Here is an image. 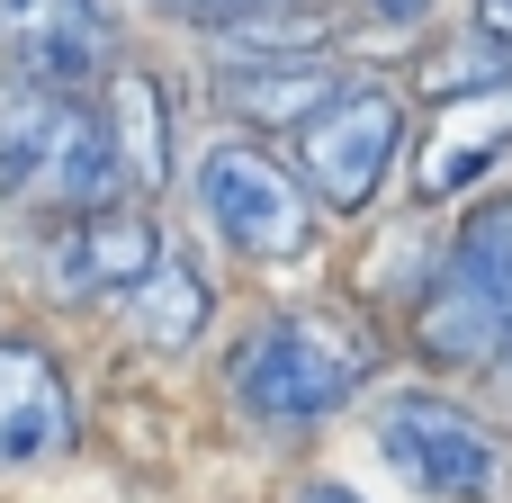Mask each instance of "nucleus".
<instances>
[{
	"instance_id": "1",
	"label": "nucleus",
	"mask_w": 512,
	"mask_h": 503,
	"mask_svg": "<svg viewBox=\"0 0 512 503\" xmlns=\"http://www.w3.org/2000/svg\"><path fill=\"white\" fill-rule=\"evenodd\" d=\"M378 360H387V342H378L369 315H351V306H279L225 351V405L261 441H306L378 378Z\"/></svg>"
},
{
	"instance_id": "2",
	"label": "nucleus",
	"mask_w": 512,
	"mask_h": 503,
	"mask_svg": "<svg viewBox=\"0 0 512 503\" xmlns=\"http://www.w3.org/2000/svg\"><path fill=\"white\" fill-rule=\"evenodd\" d=\"M117 144L108 117L81 90H27L0 81V207L27 216H90L117 207Z\"/></svg>"
},
{
	"instance_id": "3",
	"label": "nucleus",
	"mask_w": 512,
	"mask_h": 503,
	"mask_svg": "<svg viewBox=\"0 0 512 503\" xmlns=\"http://www.w3.org/2000/svg\"><path fill=\"white\" fill-rule=\"evenodd\" d=\"M414 351L441 369H495L512 351V189L459 216L441 279L414 297Z\"/></svg>"
},
{
	"instance_id": "4",
	"label": "nucleus",
	"mask_w": 512,
	"mask_h": 503,
	"mask_svg": "<svg viewBox=\"0 0 512 503\" xmlns=\"http://www.w3.org/2000/svg\"><path fill=\"white\" fill-rule=\"evenodd\" d=\"M369 432H378V459H387L414 495H432V503H495L504 495V450H495V432H486L468 405L432 396V387L378 396Z\"/></svg>"
},
{
	"instance_id": "5",
	"label": "nucleus",
	"mask_w": 512,
	"mask_h": 503,
	"mask_svg": "<svg viewBox=\"0 0 512 503\" xmlns=\"http://www.w3.org/2000/svg\"><path fill=\"white\" fill-rule=\"evenodd\" d=\"M405 126L414 117H405V99L387 81H342L297 126V180H306V198L333 207V216H369L378 189H387V171H396V153H405Z\"/></svg>"
},
{
	"instance_id": "6",
	"label": "nucleus",
	"mask_w": 512,
	"mask_h": 503,
	"mask_svg": "<svg viewBox=\"0 0 512 503\" xmlns=\"http://www.w3.org/2000/svg\"><path fill=\"white\" fill-rule=\"evenodd\" d=\"M198 216L243 252V261H306L315 252V198L297 171H279V153L261 144H207L198 171Z\"/></svg>"
},
{
	"instance_id": "7",
	"label": "nucleus",
	"mask_w": 512,
	"mask_h": 503,
	"mask_svg": "<svg viewBox=\"0 0 512 503\" xmlns=\"http://www.w3.org/2000/svg\"><path fill=\"white\" fill-rule=\"evenodd\" d=\"M162 252H171L162 225H153L135 198H117V207L63 216V234L36 243V279H45V297H63V306H99V297H126Z\"/></svg>"
},
{
	"instance_id": "8",
	"label": "nucleus",
	"mask_w": 512,
	"mask_h": 503,
	"mask_svg": "<svg viewBox=\"0 0 512 503\" xmlns=\"http://www.w3.org/2000/svg\"><path fill=\"white\" fill-rule=\"evenodd\" d=\"M117 54V27L99 0H0V81L27 90H81Z\"/></svg>"
},
{
	"instance_id": "9",
	"label": "nucleus",
	"mask_w": 512,
	"mask_h": 503,
	"mask_svg": "<svg viewBox=\"0 0 512 503\" xmlns=\"http://www.w3.org/2000/svg\"><path fill=\"white\" fill-rule=\"evenodd\" d=\"M72 432H81V396H72L63 360H54L45 342L0 333V477L63 459Z\"/></svg>"
},
{
	"instance_id": "10",
	"label": "nucleus",
	"mask_w": 512,
	"mask_h": 503,
	"mask_svg": "<svg viewBox=\"0 0 512 503\" xmlns=\"http://www.w3.org/2000/svg\"><path fill=\"white\" fill-rule=\"evenodd\" d=\"M504 153H512V72H504V81H468V90L423 126L414 198H468Z\"/></svg>"
},
{
	"instance_id": "11",
	"label": "nucleus",
	"mask_w": 512,
	"mask_h": 503,
	"mask_svg": "<svg viewBox=\"0 0 512 503\" xmlns=\"http://www.w3.org/2000/svg\"><path fill=\"white\" fill-rule=\"evenodd\" d=\"M117 315H126V333L144 342V351H162V360H180V351H198L207 342V315H216V288H207V270L189 261V252H162L126 297H117Z\"/></svg>"
},
{
	"instance_id": "12",
	"label": "nucleus",
	"mask_w": 512,
	"mask_h": 503,
	"mask_svg": "<svg viewBox=\"0 0 512 503\" xmlns=\"http://www.w3.org/2000/svg\"><path fill=\"white\" fill-rule=\"evenodd\" d=\"M108 144H117V180L126 189H162L171 180V117H162V81L153 72H108Z\"/></svg>"
},
{
	"instance_id": "13",
	"label": "nucleus",
	"mask_w": 512,
	"mask_h": 503,
	"mask_svg": "<svg viewBox=\"0 0 512 503\" xmlns=\"http://www.w3.org/2000/svg\"><path fill=\"white\" fill-rule=\"evenodd\" d=\"M162 9H180V18H198V27H243V18H270V9H288V0H162Z\"/></svg>"
},
{
	"instance_id": "14",
	"label": "nucleus",
	"mask_w": 512,
	"mask_h": 503,
	"mask_svg": "<svg viewBox=\"0 0 512 503\" xmlns=\"http://www.w3.org/2000/svg\"><path fill=\"white\" fill-rule=\"evenodd\" d=\"M360 9H369L378 27H423V18H432L441 0H360Z\"/></svg>"
},
{
	"instance_id": "15",
	"label": "nucleus",
	"mask_w": 512,
	"mask_h": 503,
	"mask_svg": "<svg viewBox=\"0 0 512 503\" xmlns=\"http://www.w3.org/2000/svg\"><path fill=\"white\" fill-rule=\"evenodd\" d=\"M477 27H486V36L512 54V0H477Z\"/></svg>"
},
{
	"instance_id": "16",
	"label": "nucleus",
	"mask_w": 512,
	"mask_h": 503,
	"mask_svg": "<svg viewBox=\"0 0 512 503\" xmlns=\"http://www.w3.org/2000/svg\"><path fill=\"white\" fill-rule=\"evenodd\" d=\"M288 503H369V495H351V486H333V477H315V486H297Z\"/></svg>"
}]
</instances>
